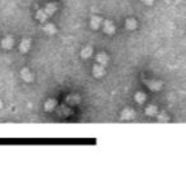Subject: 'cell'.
I'll return each mask as SVG.
<instances>
[{"label": "cell", "instance_id": "8", "mask_svg": "<svg viewBox=\"0 0 186 177\" xmlns=\"http://www.w3.org/2000/svg\"><path fill=\"white\" fill-rule=\"evenodd\" d=\"M157 119H159V121L160 123H165V121H168L169 120V117L165 115L164 112H161V113H159V116H157Z\"/></svg>", "mask_w": 186, "mask_h": 177}, {"label": "cell", "instance_id": "1", "mask_svg": "<svg viewBox=\"0 0 186 177\" xmlns=\"http://www.w3.org/2000/svg\"><path fill=\"white\" fill-rule=\"evenodd\" d=\"M146 85H147L148 87L152 90V91H157V90H160V87H161V82L155 81V80L146 81Z\"/></svg>", "mask_w": 186, "mask_h": 177}, {"label": "cell", "instance_id": "6", "mask_svg": "<svg viewBox=\"0 0 186 177\" xmlns=\"http://www.w3.org/2000/svg\"><path fill=\"white\" fill-rule=\"evenodd\" d=\"M145 99H146V95H145L143 93L138 91V93L136 94V102H137V103H143Z\"/></svg>", "mask_w": 186, "mask_h": 177}, {"label": "cell", "instance_id": "4", "mask_svg": "<svg viewBox=\"0 0 186 177\" xmlns=\"http://www.w3.org/2000/svg\"><path fill=\"white\" fill-rule=\"evenodd\" d=\"M126 27H128V29H136L137 27V21L134 18H128L126 20Z\"/></svg>", "mask_w": 186, "mask_h": 177}, {"label": "cell", "instance_id": "7", "mask_svg": "<svg viewBox=\"0 0 186 177\" xmlns=\"http://www.w3.org/2000/svg\"><path fill=\"white\" fill-rule=\"evenodd\" d=\"M98 60L100 61L102 64H107V61H108V57H107V55L100 53V55H98Z\"/></svg>", "mask_w": 186, "mask_h": 177}, {"label": "cell", "instance_id": "5", "mask_svg": "<svg viewBox=\"0 0 186 177\" xmlns=\"http://www.w3.org/2000/svg\"><path fill=\"white\" fill-rule=\"evenodd\" d=\"M105 27H104V30H105V33H108V34H112L113 31H114V26H113V23L112 22H109V21H107L105 23Z\"/></svg>", "mask_w": 186, "mask_h": 177}, {"label": "cell", "instance_id": "10", "mask_svg": "<svg viewBox=\"0 0 186 177\" xmlns=\"http://www.w3.org/2000/svg\"><path fill=\"white\" fill-rule=\"evenodd\" d=\"M99 22H100V20H99V18H94L93 20V27H98Z\"/></svg>", "mask_w": 186, "mask_h": 177}, {"label": "cell", "instance_id": "11", "mask_svg": "<svg viewBox=\"0 0 186 177\" xmlns=\"http://www.w3.org/2000/svg\"><path fill=\"white\" fill-rule=\"evenodd\" d=\"M145 4H147V5H151V4L154 3V0H142Z\"/></svg>", "mask_w": 186, "mask_h": 177}, {"label": "cell", "instance_id": "9", "mask_svg": "<svg viewBox=\"0 0 186 177\" xmlns=\"http://www.w3.org/2000/svg\"><path fill=\"white\" fill-rule=\"evenodd\" d=\"M94 73H95V76H102L103 73H104V70H103L102 66H95V69H94Z\"/></svg>", "mask_w": 186, "mask_h": 177}, {"label": "cell", "instance_id": "2", "mask_svg": "<svg viewBox=\"0 0 186 177\" xmlns=\"http://www.w3.org/2000/svg\"><path fill=\"white\" fill-rule=\"evenodd\" d=\"M134 117H136V112L133 109H130V108L124 109V112H122V119L124 120H133Z\"/></svg>", "mask_w": 186, "mask_h": 177}, {"label": "cell", "instance_id": "3", "mask_svg": "<svg viewBox=\"0 0 186 177\" xmlns=\"http://www.w3.org/2000/svg\"><path fill=\"white\" fill-rule=\"evenodd\" d=\"M157 113V108H156V105H148L147 108H146V115H148V116H154V115H156Z\"/></svg>", "mask_w": 186, "mask_h": 177}]
</instances>
